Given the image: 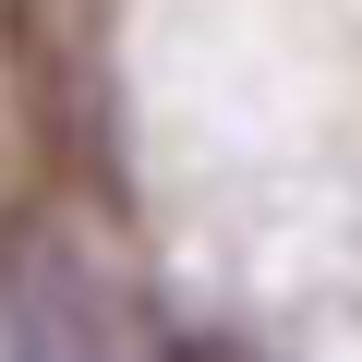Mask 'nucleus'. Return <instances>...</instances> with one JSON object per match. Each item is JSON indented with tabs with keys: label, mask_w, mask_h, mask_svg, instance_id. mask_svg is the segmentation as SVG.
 <instances>
[{
	"label": "nucleus",
	"mask_w": 362,
	"mask_h": 362,
	"mask_svg": "<svg viewBox=\"0 0 362 362\" xmlns=\"http://www.w3.org/2000/svg\"><path fill=\"white\" fill-rule=\"evenodd\" d=\"M169 362H254V350H242V338H181Z\"/></svg>",
	"instance_id": "1"
}]
</instances>
